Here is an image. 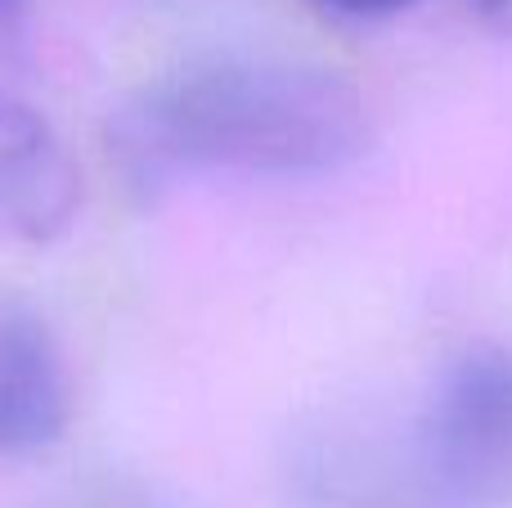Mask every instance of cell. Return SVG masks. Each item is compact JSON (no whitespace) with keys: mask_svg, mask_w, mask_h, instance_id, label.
<instances>
[{"mask_svg":"<svg viewBox=\"0 0 512 508\" xmlns=\"http://www.w3.org/2000/svg\"><path fill=\"white\" fill-rule=\"evenodd\" d=\"M72 383L50 324L0 293V455H32L63 437Z\"/></svg>","mask_w":512,"mask_h":508,"instance_id":"4","label":"cell"},{"mask_svg":"<svg viewBox=\"0 0 512 508\" xmlns=\"http://www.w3.org/2000/svg\"><path fill=\"white\" fill-rule=\"evenodd\" d=\"M122 135L158 167L319 176L369 153L360 90L333 68L283 54H207L153 81Z\"/></svg>","mask_w":512,"mask_h":508,"instance_id":"1","label":"cell"},{"mask_svg":"<svg viewBox=\"0 0 512 508\" xmlns=\"http://www.w3.org/2000/svg\"><path fill=\"white\" fill-rule=\"evenodd\" d=\"M418 459L445 504L512 508V351L481 347L441 374Z\"/></svg>","mask_w":512,"mask_h":508,"instance_id":"2","label":"cell"},{"mask_svg":"<svg viewBox=\"0 0 512 508\" xmlns=\"http://www.w3.org/2000/svg\"><path fill=\"white\" fill-rule=\"evenodd\" d=\"M481 9H490V14H499L512 23V0H481Z\"/></svg>","mask_w":512,"mask_h":508,"instance_id":"7","label":"cell"},{"mask_svg":"<svg viewBox=\"0 0 512 508\" xmlns=\"http://www.w3.org/2000/svg\"><path fill=\"white\" fill-rule=\"evenodd\" d=\"M81 212V167L50 117L0 95V243H54Z\"/></svg>","mask_w":512,"mask_h":508,"instance_id":"3","label":"cell"},{"mask_svg":"<svg viewBox=\"0 0 512 508\" xmlns=\"http://www.w3.org/2000/svg\"><path fill=\"white\" fill-rule=\"evenodd\" d=\"M324 14L333 18H351V23H373V18H391L414 9L418 0H315Z\"/></svg>","mask_w":512,"mask_h":508,"instance_id":"5","label":"cell"},{"mask_svg":"<svg viewBox=\"0 0 512 508\" xmlns=\"http://www.w3.org/2000/svg\"><path fill=\"white\" fill-rule=\"evenodd\" d=\"M18 14H23V0H0V50H5V41L14 36Z\"/></svg>","mask_w":512,"mask_h":508,"instance_id":"6","label":"cell"}]
</instances>
